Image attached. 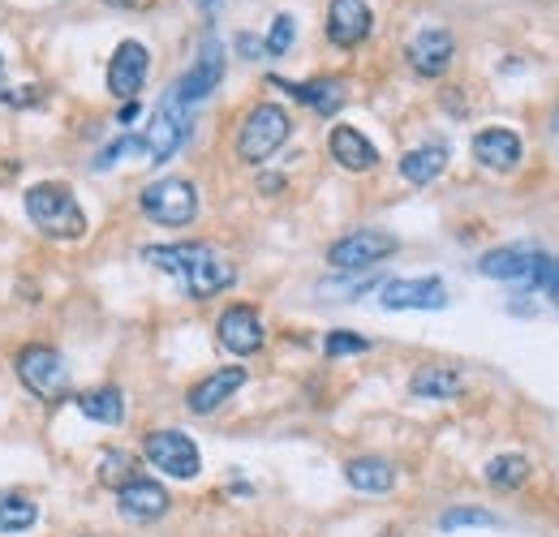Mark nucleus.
Segmentation results:
<instances>
[{
	"label": "nucleus",
	"mask_w": 559,
	"mask_h": 537,
	"mask_svg": "<svg viewBox=\"0 0 559 537\" xmlns=\"http://www.w3.org/2000/svg\"><path fill=\"white\" fill-rule=\"evenodd\" d=\"M26 215L39 232L56 241H78L87 236V212L78 207V194L65 181H39L26 190Z\"/></svg>",
	"instance_id": "obj_2"
},
{
	"label": "nucleus",
	"mask_w": 559,
	"mask_h": 537,
	"mask_svg": "<svg viewBox=\"0 0 559 537\" xmlns=\"http://www.w3.org/2000/svg\"><path fill=\"white\" fill-rule=\"evenodd\" d=\"M35 521H39V508L26 495L0 490V534H26L35 529Z\"/></svg>",
	"instance_id": "obj_25"
},
{
	"label": "nucleus",
	"mask_w": 559,
	"mask_h": 537,
	"mask_svg": "<svg viewBox=\"0 0 559 537\" xmlns=\"http://www.w3.org/2000/svg\"><path fill=\"white\" fill-rule=\"evenodd\" d=\"M147 69H151V52H147V43L125 39L109 61V95L125 100V104H129V100H138V91H142V82H147Z\"/></svg>",
	"instance_id": "obj_10"
},
{
	"label": "nucleus",
	"mask_w": 559,
	"mask_h": 537,
	"mask_svg": "<svg viewBox=\"0 0 559 537\" xmlns=\"http://www.w3.org/2000/svg\"><path fill=\"white\" fill-rule=\"evenodd\" d=\"M194 4H199L203 13H216V4H220V0H194Z\"/></svg>",
	"instance_id": "obj_35"
},
{
	"label": "nucleus",
	"mask_w": 559,
	"mask_h": 537,
	"mask_svg": "<svg viewBox=\"0 0 559 537\" xmlns=\"http://www.w3.org/2000/svg\"><path fill=\"white\" fill-rule=\"evenodd\" d=\"M452 52H456V43H452V35H447L444 26H427V30H418L414 35V43H409V69L418 74V78H440L447 65H452Z\"/></svg>",
	"instance_id": "obj_14"
},
{
	"label": "nucleus",
	"mask_w": 559,
	"mask_h": 537,
	"mask_svg": "<svg viewBox=\"0 0 559 537\" xmlns=\"http://www.w3.org/2000/svg\"><path fill=\"white\" fill-rule=\"evenodd\" d=\"M276 87H284L293 100L310 104L319 116H332L335 107L344 104V82L340 78H315V82H280L276 78Z\"/></svg>",
	"instance_id": "obj_22"
},
{
	"label": "nucleus",
	"mask_w": 559,
	"mask_h": 537,
	"mask_svg": "<svg viewBox=\"0 0 559 537\" xmlns=\"http://www.w3.org/2000/svg\"><path fill=\"white\" fill-rule=\"evenodd\" d=\"M344 482L361 495H388L396 486V464L383 456H357L344 464Z\"/></svg>",
	"instance_id": "obj_20"
},
{
	"label": "nucleus",
	"mask_w": 559,
	"mask_h": 537,
	"mask_svg": "<svg viewBox=\"0 0 559 537\" xmlns=\"http://www.w3.org/2000/svg\"><path fill=\"white\" fill-rule=\"evenodd\" d=\"M447 168V146L444 142H427V146H414L405 159H401V177L409 186H431L440 172Z\"/></svg>",
	"instance_id": "obj_23"
},
{
	"label": "nucleus",
	"mask_w": 559,
	"mask_h": 537,
	"mask_svg": "<svg viewBox=\"0 0 559 537\" xmlns=\"http://www.w3.org/2000/svg\"><path fill=\"white\" fill-rule=\"evenodd\" d=\"M190 125H194V107L181 104V100H177V91L168 87V95L155 104L151 129H147V138H142L147 159H151V164H168V159H173V155L186 146Z\"/></svg>",
	"instance_id": "obj_5"
},
{
	"label": "nucleus",
	"mask_w": 559,
	"mask_h": 537,
	"mask_svg": "<svg viewBox=\"0 0 559 537\" xmlns=\"http://www.w3.org/2000/svg\"><path fill=\"white\" fill-rule=\"evenodd\" d=\"M168 490L160 486V482H151V477H134L129 486H120L116 490V508H120V516L125 521H134V525H147V521H160L164 512H168Z\"/></svg>",
	"instance_id": "obj_13"
},
{
	"label": "nucleus",
	"mask_w": 559,
	"mask_h": 537,
	"mask_svg": "<svg viewBox=\"0 0 559 537\" xmlns=\"http://www.w3.org/2000/svg\"><path fill=\"white\" fill-rule=\"evenodd\" d=\"M396 250H401V241L392 232H383V228H357V232L340 236L332 250H328V263H332L335 271H366V267L383 263Z\"/></svg>",
	"instance_id": "obj_8"
},
{
	"label": "nucleus",
	"mask_w": 559,
	"mask_h": 537,
	"mask_svg": "<svg viewBox=\"0 0 559 537\" xmlns=\"http://www.w3.org/2000/svg\"><path fill=\"white\" fill-rule=\"evenodd\" d=\"M0 74H4V56H0Z\"/></svg>",
	"instance_id": "obj_37"
},
{
	"label": "nucleus",
	"mask_w": 559,
	"mask_h": 537,
	"mask_svg": "<svg viewBox=\"0 0 559 537\" xmlns=\"http://www.w3.org/2000/svg\"><path fill=\"white\" fill-rule=\"evenodd\" d=\"M13 370H17V379L26 383V392L39 396V400H61L65 387H69V366H65V357H61L56 348H48V344H26V348L13 357Z\"/></svg>",
	"instance_id": "obj_6"
},
{
	"label": "nucleus",
	"mask_w": 559,
	"mask_h": 537,
	"mask_svg": "<svg viewBox=\"0 0 559 537\" xmlns=\"http://www.w3.org/2000/svg\"><path fill=\"white\" fill-rule=\"evenodd\" d=\"M138 151H147V146H142V138H138V133H125V138H116L112 146H104V151H100L96 168H100V172H109L112 164H120L125 155H138Z\"/></svg>",
	"instance_id": "obj_29"
},
{
	"label": "nucleus",
	"mask_w": 559,
	"mask_h": 537,
	"mask_svg": "<svg viewBox=\"0 0 559 537\" xmlns=\"http://www.w3.org/2000/svg\"><path fill=\"white\" fill-rule=\"evenodd\" d=\"M293 39H297L293 13H276V22H271V30H267V39H263V52H267V56H284V52L293 48Z\"/></svg>",
	"instance_id": "obj_28"
},
{
	"label": "nucleus",
	"mask_w": 559,
	"mask_h": 537,
	"mask_svg": "<svg viewBox=\"0 0 559 537\" xmlns=\"http://www.w3.org/2000/svg\"><path fill=\"white\" fill-rule=\"evenodd\" d=\"M409 392L418 400H456L465 392V379L452 366H422V370H414Z\"/></svg>",
	"instance_id": "obj_21"
},
{
	"label": "nucleus",
	"mask_w": 559,
	"mask_h": 537,
	"mask_svg": "<svg viewBox=\"0 0 559 537\" xmlns=\"http://www.w3.org/2000/svg\"><path fill=\"white\" fill-rule=\"evenodd\" d=\"M237 48H241V52H245V56H250V61H254V56H258V52H263V43H258V39H254V35H237Z\"/></svg>",
	"instance_id": "obj_32"
},
{
	"label": "nucleus",
	"mask_w": 559,
	"mask_h": 537,
	"mask_svg": "<svg viewBox=\"0 0 559 537\" xmlns=\"http://www.w3.org/2000/svg\"><path fill=\"white\" fill-rule=\"evenodd\" d=\"M112 9H151L155 0H109Z\"/></svg>",
	"instance_id": "obj_33"
},
{
	"label": "nucleus",
	"mask_w": 559,
	"mask_h": 537,
	"mask_svg": "<svg viewBox=\"0 0 559 537\" xmlns=\"http://www.w3.org/2000/svg\"><path fill=\"white\" fill-rule=\"evenodd\" d=\"M534 267H538V250H530V245H504V250H491L478 258V271L486 280H512V284H530Z\"/></svg>",
	"instance_id": "obj_17"
},
{
	"label": "nucleus",
	"mask_w": 559,
	"mask_h": 537,
	"mask_svg": "<svg viewBox=\"0 0 559 537\" xmlns=\"http://www.w3.org/2000/svg\"><path fill=\"white\" fill-rule=\"evenodd\" d=\"M142 258H147L151 267L177 276L194 302H207V297H216V293H224V289L237 284V267H232L224 254H216L212 245H199V241H181V245H147Z\"/></svg>",
	"instance_id": "obj_1"
},
{
	"label": "nucleus",
	"mask_w": 559,
	"mask_h": 537,
	"mask_svg": "<svg viewBox=\"0 0 559 537\" xmlns=\"http://www.w3.org/2000/svg\"><path fill=\"white\" fill-rule=\"evenodd\" d=\"M220 82H224V43L216 35H207L203 48H199L194 69H190L181 82H173V91H177V100L186 107H199L212 100V91H216Z\"/></svg>",
	"instance_id": "obj_9"
},
{
	"label": "nucleus",
	"mask_w": 559,
	"mask_h": 537,
	"mask_svg": "<svg viewBox=\"0 0 559 537\" xmlns=\"http://www.w3.org/2000/svg\"><path fill=\"white\" fill-rule=\"evenodd\" d=\"M551 129H559V107H556V125H551Z\"/></svg>",
	"instance_id": "obj_36"
},
{
	"label": "nucleus",
	"mask_w": 559,
	"mask_h": 537,
	"mask_svg": "<svg viewBox=\"0 0 559 537\" xmlns=\"http://www.w3.org/2000/svg\"><path fill=\"white\" fill-rule=\"evenodd\" d=\"M374 13L366 0H332L328 9V39L335 48H357L361 39H370Z\"/></svg>",
	"instance_id": "obj_15"
},
{
	"label": "nucleus",
	"mask_w": 559,
	"mask_h": 537,
	"mask_svg": "<svg viewBox=\"0 0 559 537\" xmlns=\"http://www.w3.org/2000/svg\"><path fill=\"white\" fill-rule=\"evenodd\" d=\"M138 207L147 219H155L164 228H186V223L199 219V190L186 177H164V181H151L138 194Z\"/></svg>",
	"instance_id": "obj_4"
},
{
	"label": "nucleus",
	"mask_w": 559,
	"mask_h": 537,
	"mask_svg": "<svg viewBox=\"0 0 559 537\" xmlns=\"http://www.w3.org/2000/svg\"><path fill=\"white\" fill-rule=\"evenodd\" d=\"M134 477H138V460H134L129 451H104V460H100V482H104L109 490L129 486Z\"/></svg>",
	"instance_id": "obj_27"
},
{
	"label": "nucleus",
	"mask_w": 559,
	"mask_h": 537,
	"mask_svg": "<svg viewBox=\"0 0 559 537\" xmlns=\"http://www.w3.org/2000/svg\"><path fill=\"white\" fill-rule=\"evenodd\" d=\"M138 116V100H129V104L120 107V120H134Z\"/></svg>",
	"instance_id": "obj_34"
},
{
	"label": "nucleus",
	"mask_w": 559,
	"mask_h": 537,
	"mask_svg": "<svg viewBox=\"0 0 559 537\" xmlns=\"http://www.w3.org/2000/svg\"><path fill=\"white\" fill-rule=\"evenodd\" d=\"M78 413L91 418V422H104V426H120V422H125V396H120V387L82 392V396H78Z\"/></svg>",
	"instance_id": "obj_24"
},
{
	"label": "nucleus",
	"mask_w": 559,
	"mask_h": 537,
	"mask_svg": "<svg viewBox=\"0 0 559 537\" xmlns=\"http://www.w3.org/2000/svg\"><path fill=\"white\" fill-rule=\"evenodd\" d=\"M293 133V120L280 104H254L237 129V159L241 164H263L271 159Z\"/></svg>",
	"instance_id": "obj_3"
},
{
	"label": "nucleus",
	"mask_w": 559,
	"mask_h": 537,
	"mask_svg": "<svg viewBox=\"0 0 559 537\" xmlns=\"http://www.w3.org/2000/svg\"><path fill=\"white\" fill-rule=\"evenodd\" d=\"M216 335H220V344L232 357H250V353L263 348L267 327H263L254 306H228L220 319H216Z\"/></svg>",
	"instance_id": "obj_12"
},
{
	"label": "nucleus",
	"mask_w": 559,
	"mask_h": 537,
	"mask_svg": "<svg viewBox=\"0 0 559 537\" xmlns=\"http://www.w3.org/2000/svg\"><path fill=\"white\" fill-rule=\"evenodd\" d=\"M473 159L491 172H512L521 164V138L512 129H482L473 138Z\"/></svg>",
	"instance_id": "obj_19"
},
{
	"label": "nucleus",
	"mask_w": 559,
	"mask_h": 537,
	"mask_svg": "<svg viewBox=\"0 0 559 537\" xmlns=\"http://www.w3.org/2000/svg\"><path fill=\"white\" fill-rule=\"evenodd\" d=\"M486 482H491L495 490H517V486L530 482V460L517 456V451H504V456H495V460L486 464Z\"/></svg>",
	"instance_id": "obj_26"
},
{
	"label": "nucleus",
	"mask_w": 559,
	"mask_h": 537,
	"mask_svg": "<svg viewBox=\"0 0 559 537\" xmlns=\"http://www.w3.org/2000/svg\"><path fill=\"white\" fill-rule=\"evenodd\" d=\"M383 537H401V534H383Z\"/></svg>",
	"instance_id": "obj_38"
},
{
	"label": "nucleus",
	"mask_w": 559,
	"mask_h": 537,
	"mask_svg": "<svg viewBox=\"0 0 559 537\" xmlns=\"http://www.w3.org/2000/svg\"><path fill=\"white\" fill-rule=\"evenodd\" d=\"M241 387H245V370H241V366H224V370L207 374L203 383H194V387H190L186 409H190V413H199V418H207V413H216V409H220L224 400H232Z\"/></svg>",
	"instance_id": "obj_16"
},
{
	"label": "nucleus",
	"mask_w": 559,
	"mask_h": 537,
	"mask_svg": "<svg viewBox=\"0 0 559 537\" xmlns=\"http://www.w3.org/2000/svg\"><path fill=\"white\" fill-rule=\"evenodd\" d=\"M142 456H147L151 469H160V473H168V477H177V482H190V477H199V469H203L199 443H194L190 434H181V430H151V434L142 438Z\"/></svg>",
	"instance_id": "obj_7"
},
{
	"label": "nucleus",
	"mask_w": 559,
	"mask_h": 537,
	"mask_svg": "<svg viewBox=\"0 0 559 537\" xmlns=\"http://www.w3.org/2000/svg\"><path fill=\"white\" fill-rule=\"evenodd\" d=\"M328 151H332L335 164L348 168V172H370V168L379 164V146H374L361 129H353V125H332Z\"/></svg>",
	"instance_id": "obj_18"
},
{
	"label": "nucleus",
	"mask_w": 559,
	"mask_h": 537,
	"mask_svg": "<svg viewBox=\"0 0 559 537\" xmlns=\"http://www.w3.org/2000/svg\"><path fill=\"white\" fill-rule=\"evenodd\" d=\"M379 306L383 310H444L447 289L444 280L422 276V280H388L379 289Z\"/></svg>",
	"instance_id": "obj_11"
},
{
	"label": "nucleus",
	"mask_w": 559,
	"mask_h": 537,
	"mask_svg": "<svg viewBox=\"0 0 559 537\" xmlns=\"http://www.w3.org/2000/svg\"><path fill=\"white\" fill-rule=\"evenodd\" d=\"M366 348H370V340L353 335V331H328V340H323L328 357H353V353H366Z\"/></svg>",
	"instance_id": "obj_30"
},
{
	"label": "nucleus",
	"mask_w": 559,
	"mask_h": 537,
	"mask_svg": "<svg viewBox=\"0 0 559 537\" xmlns=\"http://www.w3.org/2000/svg\"><path fill=\"white\" fill-rule=\"evenodd\" d=\"M444 529H465V525H495V516L491 512H482V508H452L444 512V521H440Z\"/></svg>",
	"instance_id": "obj_31"
}]
</instances>
